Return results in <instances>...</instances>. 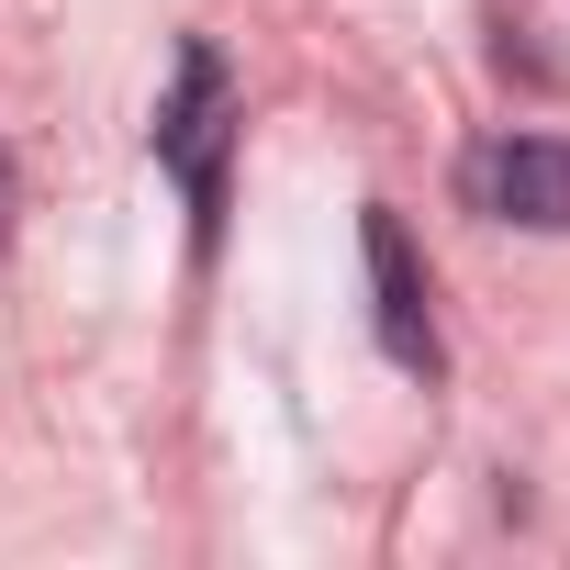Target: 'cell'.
Wrapping results in <instances>:
<instances>
[{"mask_svg": "<svg viewBox=\"0 0 570 570\" xmlns=\"http://www.w3.org/2000/svg\"><path fill=\"white\" fill-rule=\"evenodd\" d=\"M157 168L190 190V213L213 235V213H224V57L202 35L179 46V90L157 101Z\"/></svg>", "mask_w": 570, "mask_h": 570, "instance_id": "6da1fadb", "label": "cell"}, {"mask_svg": "<svg viewBox=\"0 0 570 570\" xmlns=\"http://www.w3.org/2000/svg\"><path fill=\"white\" fill-rule=\"evenodd\" d=\"M358 246H370V325H381V358L392 370H414V381H436V292H425V257H414V235H403V213L392 202H370V224H358Z\"/></svg>", "mask_w": 570, "mask_h": 570, "instance_id": "7a4b0ae2", "label": "cell"}, {"mask_svg": "<svg viewBox=\"0 0 570 570\" xmlns=\"http://www.w3.org/2000/svg\"><path fill=\"white\" fill-rule=\"evenodd\" d=\"M470 190L492 224H525V235H570V146L559 135H492L470 157Z\"/></svg>", "mask_w": 570, "mask_h": 570, "instance_id": "3957f363", "label": "cell"}, {"mask_svg": "<svg viewBox=\"0 0 570 570\" xmlns=\"http://www.w3.org/2000/svg\"><path fill=\"white\" fill-rule=\"evenodd\" d=\"M12 190H23V179H12V146H0V235H12Z\"/></svg>", "mask_w": 570, "mask_h": 570, "instance_id": "277c9868", "label": "cell"}]
</instances>
